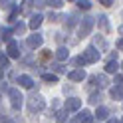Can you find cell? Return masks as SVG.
I'll use <instances>...</instances> for the list:
<instances>
[{"mask_svg":"<svg viewBox=\"0 0 123 123\" xmlns=\"http://www.w3.org/2000/svg\"><path fill=\"white\" fill-rule=\"evenodd\" d=\"M44 107H46V101H44L42 95H32V97L28 99V109L32 111V113L34 111H42Z\"/></svg>","mask_w":123,"mask_h":123,"instance_id":"6da1fadb","label":"cell"},{"mask_svg":"<svg viewBox=\"0 0 123 123\" xmlns=\"http://www.w3.org/2000/svg\"><path fill=\"white\" fill-rule=\"evenodd\" d=\"M44 44V36L40 32H34L32 36H28V40H26V46L30 50H36V48H40V46Z\"/></svg>","mask_w":123,"mask_h":123,"instance_id":"7a4b0ae2","label":"cell"},{"mask_svg":"<svg viewBox=\"0 0 123 123\" xmlns=\"http://www.w3.org/2000/svg\"><path fill=\"white\" fill-rule=\"evenodd\" d=\"M93 24H95V18H83V20H81V24H80V38L89 36V32H91V28H93Z\"/></svg>","mask_w":123,"mask_h":123,"instance_id":"3957f363","label":"cell"},{"mask_svg":"<svg viewBox=\"0 0 123 123\" xmlns=\"http://www.w3.org/2000/svg\"><path fill=\"white\" fill-rule=\"evenodd\" d=\"M8 95H10V105H12V109L18 111L20 107H22V99H24V97H22V93H20L18 89H10Z\"/></svg>","mask_w":123,"mask_h":123,"instance_id":"277c9868","label":"cell"},{"mask_svg":"<svg viewBox=\"0 0 123 123\" xmlns=\"http://www.w3.org/2000/svg\"><path fill=\"white\" fill-rule=\"evenodd\" d=\"M99 56H101V52H97L95 46H87L86 52H83V58L87 60V64H95V62L99 60Z\"/></svg>","mask_w":123,"mask_h":123,"instance_id":"5b68a950","label":"cell"},{"mask_svg":"<svg viewBox=\"0 0 123 123\" xmlns=\"http://www.w3.org/2000/svg\"><path fill=\"white\" fill-rule=\"evenodd\" d=\"M80 107H81V99H78V97L66 99V111L68 113H70V111H80Z\"/></svg>","mask_w":123,"mask_h":123,"instance_id":"8992f818","label":"cell"},{"mask_svg":"<svg viewBox=\"0 0 123 123\" xmlns=\"http://www.w3.org/2000/svg\"><path fill=\"white\" fill-rule=\"evenodd\" d=\"M6 52H8V54H6L8 58H20V44L12 40L8 44V50H6Z\"/></svg>","mask_w":123,"mask_h":123,"instance_id":"52a82bcc","label":"cell"},{"mask_svg":"<svg viewBox=\"0 0 123 123\" xmlns=\"http://www.w3.org/2000/svg\"><path fill=\"white\" fill-rule=\"evenodd\" d=\"M68 78H70L72 81H83L86 80V72H83V68H78V70H74L68 74Z\"/></svg>","mask_w":123,"mask_h":123,"instance_id":"ba28073f","label":"cell"},{"mask_svg":"<svg viewBox=\"0 0 123 123\" xmlns=\"http://www.w3.org/2000/svg\"><path fill=\"white\" fill-rule=\"evenodd\" d=\"M78 121L80 123H93V113L87 111V109H83L78 113Z\"/></svg>","mask_w":123,"mask_h":123,"instance_id":"9c48e42d","label":"cell"},{"mask_svg":"<svg viewBox=\"0 0 123 123\" xmlns=\"http://www.w3.org/2000/svg\"><path fill=\"white\" fill-rule=\"evenodd\" d=\"M18 83L22 87H26V89H32L34 87V80L30 78V75H18Z\"/></svg>","mask_w":123,"mask_h":123,"instance_id":"30bf717a","label":"cell"},{"mask_svg":"<svg viewBox=\"0 0 123 123\" xmlns=\"http://www.w3.org/2000/svg\"><path fill=\"white\" fill-rule=\"evenodd\" d=\"M42 20H44V16H42V14H34V16L32 18H30V28H32V30H38V28H40L42 26Z\"/></svg>","mask_w":123,"mask_h":123,"instance_id":"8fae6325","label":"cell"},{"mask_svg":"<svg viewBox=\"0 0 123 123\" xmlns=\"http://www.w3.org/2000/svg\"><path fill=\"white\" fill-rule=\"evenodd\" d=\"M117 70H119V64H117V60H109L105 64V74H117Z\"/></svg>","mask_w":123,"mask_h":123,"instance_id":"7c38bea8","label":"cell"},{"mask_svg":"<svg viewBox=\"0 0 123 123\" xmlns=\"http://www.w3.org/2000/svg\"><path fill=\"white\" fill-rule=\"evenodd\" d=\"M95 117H97L99 121H105L107 117H109V109H107V107H103V105H99L97 109H95Z\"/></svg>","mask_w":123,"mask_h":123,"instance_id":"4fadbf2b","label":"cell"},{"mask_svg":"<svg viewBox=\"0 0 123 123\" xmlns=\"http://www.w3.org/2000/svg\"><path fill=\"white\" fill-rule=\"evenodd\" d=\"M109 95H111L113 99H123V87H121V86L111 87V89H109Z\"/></svg>","mask_w":123,"mask_h":123,"instance_id":"5bb4252c","label":"cell"},{"mask_svg":"<svg viewBox=\"0 0 123 123\" xmlns=\"http://www.w3.org/2000/svg\"><path fill=\"white\" fill-rule=\"evenodd\" d=\"M56 58H58L60 62H66L68 58H70V52H68V48H58V52H56Z\"/></svg>","mask_w":123,"mask_h":123,"instance_id":"9a60e30c","label":"cell"},{"mask_svg":"<svg viewBox=\"0 0 123 123\" xmlns=\"http://www.w3.org/2000/svg\"><path fill=\"white\" fill-rule=\"evenodd\" d=\"M95 81H97V86H99V87H107V86H109V80H107V75H105V74L95 75Z\"/></svg>","mask_w":123,"mask_h":123,"instance_id":"2e32d148","label":"cell"},{"mask_svg":"<svg viewBox=\"0 0 123 123\" xmlns=\"http://www.w3.org/2000/svg\"><path fill=\"white\" fill-rule=\"evenodd\" d=\"M56 121H58V123H66V121H68V111H66V109L56 111Z\"/></svg>","mask_w":123,"mask_h":123,"instance_id":"e0dca14e","label":"cell"},{"mask_svg":"<svg viewBox=\"0 0 123 123\" xmlns=\"http://www.w3.org/2000/svg\"><path fill=\"white\" fill-rule=\"evenodd\" d=\"M97 24H99V28H101L103 32H107V30H109V22H107V16H99V18H97Z\"/></svg>","mask_w":123,"mask_h":123,"instance_id":"ac0fdd59","label":"cell"},{"mask_svg":"<svg viewBox=\"0 0 123 123\" xmlns=\"http://www.w3.org/2000/svg\"><path fill=\"white\" fill-rule=\"evenodd\" d=\"M101 99H103V97H101V93H91L87 101H89L91 105H97V107H99V103H101Z\"/></svg>","mask_w":123,"mask_h":123,"instance_id":"d6986e66","label":"cell"},{"mask_svg":"<svg viewBox=\"0 0 123 123\" xmlns=\"http://www.w3.org/2000/svg\"><path fill=\"white\" fill-rule=\"evenodd\" d=\"M0 34H2V40H4V42H8V44L12 42V40H10V38H12V30H10V28H2V32H0Z\"/></svg>","mask_w":123,"mask_h":123,"instance_id":"ffe728a7","label":"cell"},{"mask_svg":"<svg viewBox=\"0 0 123 123\" xmlns=\"http://www.w3.org/2000/svg\"><path fill=\"white\" fill-rule=\"evenodd\" d=\"M42 80L48 81V83H56L58 81V75L56 74H42Z\"/></svg>","mask_w":123,"mask_h":123,"instance_id":"44dd1931","label":"cell"},{"mask_svg":"<svg viewBox=\"0 0 123 123\" xmlns=\"http://www.w3.org/2000/svg\"><path fill=\"white\" fill-rule=\"evenodd\" d=\"M72 62H74V64H75V66H86V64H87V60H86V58H83V56H78V58H74Z\"/></svg>","mask_w":123,"mask_h":123,"instance_id":"7402d4cb","label":"cell"},{"mask_svg":"<svg viewBox=\"0 0 123 123\" xmlns=\"http://www.w3.org/2000/svg\"><path fill=\"white\" fill-rule=\"evenodd\" d=\"M64 20H66V28H74L75 26V18L74 16H66Z\"/></svg>","mask_w":123,"mask_h":123,"instance_id":"603a6c76","label":"cell"},{"mask_svg":"<svg viewBox=\"0 0 123 123\" xmlns=\"http://www.w3.org/2000/svg\"><path fill=\"white\" fill-rule=\"evenodd\" d=\"M0 66H2V70H6V68L10 66V60H8V56H4V54H2V58H0Z\"/></svg>","mask_w":123,"mask_h":123,"instance_id":"cb8c5ba5","label":"cell"},{"mask_svg":"<svg viewBox=\"0 0 123 123\" xmlns=\"http://www.w3.org/2000/svg\"><path fill=\"white\" fill-rule=\"evenodd\" d=\"M24 30H26V26L20 22V24H16V26H14V34H24Z\"/></svg>","mask_w":123,"mask_h":123,"instance_id":"d4e9b609","label":"cell"},{"mask_svg":"<svg viewBox=\"0 0 123 123\" xmlns=\"http://www.w3.org/2000/svg\"><path fill=\"white\" fill-rule=\"evenodd\" d=\"M78 6L81 10H89L91 8V2H89V0H83V2H78Z\"/></svg>","mask_w":123,"mask_h":123,"instance_id":"484cf974","label":"cell"},{"mask_svg":"<svg viewBox=\"0 0 123 123\" xmlns=\"http://www.w3.org/2000/svg\"><path fill=\"white\" fill-rule=\"evenodd\" d=\"M40 58H42V62H48V60L52 58V52H50V50H44V52H42V56H40Z\"/></svg>","mask_w":123,"mask_h":123,"instance_id":"4316f807","label":"cell"},{"mask_svg":"<svg viewBox=\"0 0 123 123\" xmlns=\"http://www.w3.org/2000/svg\"><path fill=\"white\" fill-rule=\"evenodd\" d=\"M52 8H62V6H64V2H62V0H54V2H48Z\"/></svg>","mask_w":123,"mask_h":123,"instance_id":"83f0119b","label":"cell"},{"mask_svg":"<svg viewBox=\"0 0 123 123\" xmlns=\"http://www.w3.org/2000/svg\"><path fill=\"white\" fill-rule=\"evenodd\" d=\"M18 12H20V6H16V8L12 10V14H10V22H14V20H16V16H18Z\"/></svg>","mask_w":123,"mask_h":123,"instance_id":"f1b7e54d","label":"cell"},{"mask_svg":"<svg viewBox=\"0 0 123 123\" xmlns=\"http://www.w3.org/2000/svg\"><path fill=\"white\" fill-rule=\"evenodd\" d=\"M52 68H54V70H56L58 74H62V72H66V68H64V66H62V64H54Z\"/></svg>","mask_w":123,"mask_h":123,"instance_id":"f546056e","label":"cell"},{"mask_svg":"<svg viewBox=\"0 0 123 123\" xmlns=\"http://www.w3.org/2000/svg\"><path fill=\"white\" fill-rule=\"evenodd\" d=\"M115 81H117V86L123 87V74H117V75H115Z\"/></svg>","mask_w":123,"mask_h":123,"instance_id":"4dcf8cb0","label":"cell"},{"mask_svg":"<svg viewBox=\"0 0 123 123\" xmlns=\"http://www.w3.org/2000/svg\"><path fill=\"white\" fill-rule=\"evenodd\" d=\"M101 4H103V6H111L113 0H101Z\"/></svg>","mask_w":123,"mask_h":123,"instance_id":"1f68e13d","label":"cell"},{"mask_svg":"<svg viewBox=\"0 0 123 123\" xmlns=\"http://www.w3.org/2000/svg\"><path fill=\"white\" fill-rule=\"evenodd\" d=\"M2 123H14L10 117H4V115H2Z\"/></svg>","mask_w":123,"mask_h":123,"instance_id":"d6a6232c","label":"cell"},{"mask_svg":"<svg viewBox=\"0 0 123 123\" xmlns=\"http://www.w3.org/2000/svg\"><path fill=\"white\" fill-rule=\"evenodd\" d=\"M117 48H119V50L123 52V40H119V42H117Z\"/></svg>","mask_w":123,"mask_h":123,"instance_id":"836d02e7","label":"cell"},{"mask_svg":"<svg viewBox=\"0 0 123 123\" xmlns=\"http://www.w3.org/2000/svg\"><path fill=\"white\" fill-rule=\"evenodd\" d=\"M107 123H119V121L115 119V117H111V119H107Z\"/></svg>","mask_w":123,"mask_h":123,"instance_id":"e575fe53","label":"cell"},{"mask_svg":"<svg viewBox=\"0 0 123 123\" xmlns=\"http://www.w3.org/2000/svg\"><path fill=\"white\" fill-rule=\"evenodd\" d=\"M68 123H80L78 119H70V121H68Z\"/></svg>","mask_w":123,"mask_h":123,"instance_id":"d590c367","label":"cell"},{"mask_svg":"<svg viewBox=\"0 0 123 123\" xmlns=\"http://www.w3.org/2000/svg\"><path fill=\"white\" fill-rule=\"evenodd\" d=\"M119 34H123V26H121V28H119Z\"/></svg>","mask_w":123,"mask_h":123,"instance_id":"8d00e7d4","label":"cell"},{"mask_svg":"<svg viewBox=\"0 0 123 123\" xmlns=\"http://www.w3.org/2000/svg\"><path fill=\"white\" fill-rule=\"evenodd\" d=\"M121 68H123V62H121Z\"/></svg>","mask_w":123,"mask_h":123,"instance_id":"74e56055","label":"cell"},{"mask_svg":"<svg viewBox=\"0 0 123 123\" xmlns=\"http://www.w3.org/2000/svg\"><path fill=\"white\" fill-rule=\"evenodd\" d=\"M121 123H123V121H121Z\"/></svg>","mask_w":123,"mask_h":123,"instance_id":"f35d334b","label":"cell"}]
</instances>
